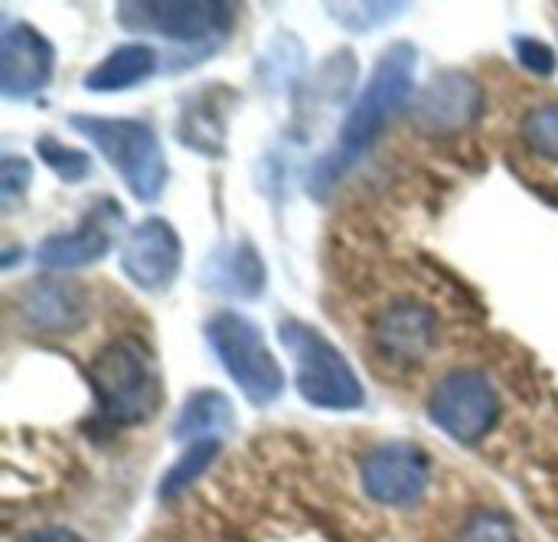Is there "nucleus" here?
Here are the masks:
<instances>
[{"label":"nucleus","instance_id":"423d86ee","mask_svg":"<svg viewBox=\"0 0 558 542\" xmlns=\"http://www.w3.org/2000/svg\"><path fill=\"white\" fill-rule=\"evenodd\" d=\"M118 23L131 33L163 36L173 46L193 49L196 59H206L235 29V7L219 0H134L118 3Z\"/></svg>","mask_w":558,"mask_h":542},{"label":"nucleus","instance_id":"aec40b11","mask_svg":"<svg viewBox=\"0 0 558 542\" xmlns=\"http://www.w3.org/2000/svg\"><path fill=\"white\" fill-rule=\"evenodd\" d=\"M523 137L526 144L546 157V160H556L558 164V101H549V105H539L526 115L523 121Z\"/></svg>","mask_w":558,"mask_h":542},{"label":"nucleus","instance_id":"7ed1b4c3","mask_svg":"<svg viewBox=\"0 0 558 542\" xmlns=\"http://www.w3.org/2000/svg\"><path fill=\"white\" fill-rule=\"evenodd\" d=\"M278 340L291 353L294 386L311 409L360 412L366 406V389L356 370L350 366L343 350L330 337H324V330L291 317V321H281Z\"/></svg>","mask_w":558,"mask_h":542},{"label":"nucleus","instance_id":"f257e3e1","mask_svg":"<svg viewBox=\"0 0 558 542\" xmlns=\"http://www.w3.org/2000/svg\"><path fill=\"white\" fill-rule=\"evenodd\" d=\"M415 69H418V49L412 43H396L379 56L366 88L360 92L356 105L350 108V115L340 128L337 150L327 154L314 167L311 193L330 190V183H337V177L347 170V164H353L366 147H373V141L386 131V124L409 105V98L415 92Z\"/></svg>","mask_w":558,"mask_h":542},{"label":"nucleus","instance_id":"9d476101","mask_svg":"<svg viewBox=\"0 0 558 542\" xmlns=\"http://www.w3.org/2000/svg\"><path fill=\"white\" fill-rule=\"evenodd\" d=\"M124 226V213L111 196H98V203L82 216V222L69 232L46 236L36 249V262L49 272H72L101 262Z\"/></svg>","mask_w":558,"mask_h":542},{"label":"nucleus","instance_id":"dca6fc26","mask_svg":"<svg viewBox=\"0 0 558 542\" xmlns=\"http://www.w3.org/2000/svg\"><path fill=\"white\" fill-rule=\"evenodd\" d=\"M157 69H160V56L150 43H124V46L111 49L95 69H88L85 88L98 92V95L128 92V88H137L141 82H147Z\"/></svg>","mask_w":558,"mask_h":542},{"label":"nucleus","instance_id":"5701e85b","mask_svg":"<svg viewBox=\"0 0 558 542\" xmlns=\"http://www.w3.org/2000/svg\"><path fill=\"white\" fill-rule=\"evenodd\" d=\"M513 52L520 59V65L533 75H556L558 69V56L556 49L536 36H517L513 39Z\"/></svg>","mask_w":558,"mask_h":542},{"label":"nucleus","instance_id":"ddd939ff","mask_svg":"<svg viewBox=\"0 0 558 542\" xmlns=\"http://www.w3.org/2000/svg\"><path fill=\"white\" fill-rule=\"evenodd\" d=\"M16 311H20L23 324H29L36 334L69 337L88 324L92 301H88V291L75 281L39 278L20 291Z\"/></svg>","mask_w":558,"mask_h":542},{"label":"nucleus","instance_id":"a211bd4d","mask_svg":"<svg viewBox=\"0 0 558 542\" xmlns=\"http://www.w3.org/2000/svg\"><path fill=\"white\" fill-rule=\"evenodd\" d=\"M219 451H222V442H193V445L173 461V468L163 474V481H160V487H157V497H160V501H173V497H180L183 491H190V487L213 468V461L219 458Z\"/></svg>","mask_w":558,"mask_h":542},{"label":"nucleus","instance_id":"6ab92c4d","mask_svg":"<svg viewBox=\"0 0 558 542\" xmlns=\"http://www.w3.org/2000/svg\"><path fill=\"white\" fill-rule=\"evenodd\" d=\"M36 150L43 157V164L62 180V183H85L92 177V157L78 147H65L62 141L56 137H39L36 141Z\"/></svg>","mask_w":558,"mask_h":542},{"label":"nucleus","instance_id":"20e7f679","mask_svg":"<svg viewBox=\"0 0 558 542\" xmlns=\"http://www.w3.org/2000/svg\"><path fill=\"white\" fill-rule=\"evenodd\" d=\"M69 124L101 150L137 203H154L163 193L170 167L154 124L141 118L105 115H69Z\"/></svg>","mask_w":558,"mask_h":542},{"label":"nucleus","instance_id":"f8f14e48","mask_svg":"<svg viewBox=\"0 0 558 542\" xmlns=\"http://www.w3.org/2000/svg\"><path fill=\"white\" fill-rule=\"evenodd\" d=\"M56 72L52 43L29 23L7 20L0 33V92L10 101L39 95Z\"/></svg>","mask_w":558,"mask_h":542},{"label":"nucleus","instance_id":"6e6552de","mask_svg":"<svg viewBox=\"0 0 558 542\" xmlns=\"http://www.w3.org/2000/svg\"><path fill=\"white\" fill-rule=\"evenodd\" d=\"M363 491L383 507H412L432 481L428 451L415 442H383L363 458Z\"/></svg>","mask_w":558,"mask_h":542},{"label":"nucleus","instance_id":"f03ea898","mask_svg":"<svg viewBox=\"0 0 558 542\" xmlns=\"http://www.w3.org/2000/svg\"><path fill=\"white\" fill-rule=\"evenodd\" d=\"M88 383L101 415L114 425H141L163 402L154 353L137 337H118L101 347L88 363Z\"/></svg>","mask_w":558,"mask_h":542},{"label":"nucleus","instance_id":"f3484780","mask_svg":"<svg viewBox=\"0 0 558 542\" xmlns=\"http://www.w3.org/2000/svg\"><path fill=\"white\" fill-rule=\"evenodd\" d=\"M229 432H235V409L226 393L219 389H199L193 393L183 409L177 412L170 435L177 442H222Z\"/></svg>","mask_w":558,"mask_h":542},{"label":"nucleus","instance_id":"b1692460","mask_svg":"<svg viewBox=\"0 0 558 542\" xmlns=\"http://www.w3.org/2000/svg\"><path fill=\"white\" fill-rule=\"evenodd\" d=\"M461 542H517V533H513V523L504 517V514H477L464 533H461Z\"/></svg>","mask_w":558,"mask_h":542},{"label":"nucleus","instance_id":"4468645a","mask_svg":"<svg viewBox=\"0 0 558 542\" xmlns=\"http://www.w3.org/2000/svg\"><path fill=\"white\" fill-rule=\"evenodd\" d=\"M373 340L379 353L392 363H422L438 340V314L418 301L389 304L373 327Z\"/></svg>","mask_w":558,"mask_h":542},{"label":"nucleus","instance_id":"393cba45","mask_svg":"<svg viewBox=\"0 0 558 542\" xmlns=\"http://www.w3.org/2000/svg\"><path fill=\"white\" fill-rule=\"evenodd\" d=\"M23 542H82L72 530H62V527H49V530H39V533H29Z\"/></svg>","mask_w":558,"mask_h":542},{"label":"nucleus","instance_id":"412c9836","mask_svg":"<svg viewBox=\"0 0 558 542\" xmlns=\"http://www.w3.org/2000/svg\"><path fill=\"white\" fill-rule=\"evenodd\" d=\"M330 13H337L333 20L353 33H369L389 20H396V13L405 10V3H330Z\"/></svg>","mask_w":558,"mask_h":542},{"label":"nucleus","instance_id":"2eb2a0df","mask_svg":"<svg viewBox=\"0 0 558 542\" xmlns=\"http://www.w3.org/2000/svg\"><path fill=\"white\" fill-rule=\"evenodd\" d=\"M203 285L232 301H258L268 285V268L252 242H232L206 258Z\"/></svg>","mask_w":558,"mask_h":542},{"label":"nucleus","instance_id":"4be33fe9","mask_svg":"<svg viewBox=\"0 0 558 542\" xmlns=\"http://www.w3.org/2000/svg\"><path fill=\"white\" fill-rule=\"evenodd\" d=\"M29 180H33V167H29L26 157L7 154L0 160V203H3V213L16 209V203L29 190Z\"/></svg>","mask_w":558,"mask_h":542},{"label":"nucleus","instance_id":"0eeeda50","mask_svg":"<svg viewBox=\"0 0 558 542\" xmlns=\"http://www.w3.org/2000/svg\"><path fill=\"white\" fill-rule=\"evenodd\" d=\"M428 419L458 445L484 442L500 422V396L487 373L454 370L428 396Z\"/></svg>","mask_w":558,"mask_h":542},{"label":"nucleus","instance_id":"9b49d317","mask_svg":"<svg viewBox=\"0 0 558 542\" xmlns=\"http://www.w3.org/2000/svg\"><path fill=\"white\" fill-rule=\"evenodd\" d=\"M484 111V88L471 72L448 69L428 79L415 95L412 124L428 134H454L474 124Z\"/></svg>","mask_w":558,"mask_h":542},{"label":"nucleus","instance_id":"39448f33","mask_svg":"<svg viewBox=\"0 0 558 542\" xmlns=\"http://www.w3.org/2000/svg\"><path fill=\"white\" fill-rule=\"evenodd\" d=\"M206 344L216 353L226 376L239 386L248 406L265 409L284 393V370L268 350L258 324L239 311H219L206 321Z\"/></svg>","mask_w":558,"mask_h":542},{"label":"nucleus","instance_id":"1a4fd4ad","mask_svg":"<svg viewBox=\"0 0 558 542\" xmlns=\"http://www.w3.org/2000/svg\"><path fill=\"white\" fill-rule=\"evenodd\" d=\"M183 268V239L163 216L141 219L121 245V272L128 281L147 294H163L173 288Z\"/></svg>","mask_w":558,"mask_h":542}]
</instances>
